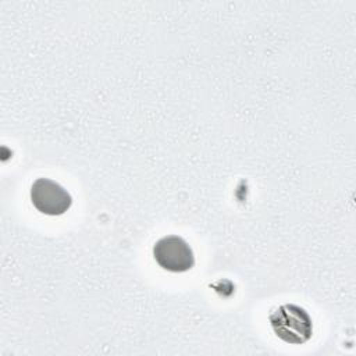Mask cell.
Masks as SVG:
<instances>
[{
    "instance_id": "cell-2",
    "label": "cell",
    "mask_w": 356,
    "mask_h": 356,
    "mask_svg": "<svg viewBox=\"0 0 356 356\" xmlns=\"http://www.w3.org/2000/svg\"><path fill=\"white\" fill-rule=\"evenodd\" d=\"M156 263L172 273H184L193 267L195 256L189 243L178 235H167L159 239L153 246Z\"/></svg>"
},
{
    "instance_id": "cell-1",
    "label": "cell",
    "mask_w": 356,
    "mask_h": 356,
    "mask_svg": "<svg viewBox=\"0 0 356 356\" xmlns=\"http://www.w3.org/2000/svg\"><path fill=\"white\" fill-rule=\"evenodd\" d=\"M270 325L275 335L288 343H305L313 334V321L309 313L293 303H286L271 310Z\"/></svg>"
},
{
    "instance_id": "cell-3",
    "label": "cell",
    "mask_w": 356,
    "mask_h": 356,
    "mask_svg": "<svg viewBox=\"0 0 356 356\" xmlns=\"http://www.w3.org/2000/svg\"><path fill=\"white\" fill-rule=\"evenodd\" d=\"M31 202L43 214L61 216L71 207L72 197L60 184L47 178H38L31 186Z\"/></svg>"
}]
</instances>
